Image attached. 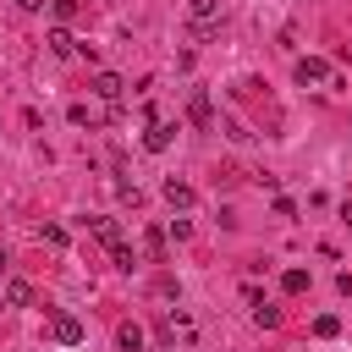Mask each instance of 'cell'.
Returning <instances> with one entry per match:
<instances>
[{"label":"cell","instance_id":"obj_1","mask_svg":"<svg viewBox=\"0 0 352 352\" xmlns=\"http://www.w3.org/2000/svg\"><path fill=\"white\" fill-rule=\"evenodd\" d=\"M297 82H302V88H319V82H330V60H319V55H302V60H297Z\"/></svg>","mask_w":352,"mask_h":352},{"label":"cell","instance_id":"obj_2","mask_svg":"<svg viewBox=\"0 0 352 352\" xmlns=\"http://www.w3.org/2000/svg\"><path fill=\"white\" fill-rule=\"evenodd\" d=\"M170 138H176V126H170V121H148L143 148H148V154H165V148H170Z\"/></svg>","mask_w":352,"mask_h":352},{"label":"cell","instance_id":"obj_3","mask_svg":"<svg viewBox=\"0 0 352 352\" xmlns=\"http://www.w3.org/2000/svg\"><path fill=\"white\" fill-rule=\"evenodd\" d=\"M50 336H55L60 346H77V341H82V324H77L72 314H55V324H50Z\"/></svg>","mask_w":352,"mask_h":352},{"label":"cell","instance_id":"obj_4","mask_svg":"<svg viewBox=\"0 0 352 352\" xmlns=\"http://www.w3.org/2000/svg\"><path fill=\"white\" fill-rule=\"evenodd\" d=\"M165 204H170V209H192V204H198V192H192L187 182H176V176H170V182H165Z\"/></svg>","mask_w":352,"mask_h":352},{"label":"cell","instance_id":"obj_5","mask_svg":"<svg viewBox=\"0 0 352 352\" xmlns=\"http://www.w3.org/2000/svg\"><path fill=\"white\" fill-rule=\"evenodd\" d=\"M94 94H99V99H110V104H116V99H121V94H126V82H121V77H116V72H99V77H94Z\"/></svg>","mask_w":352,"mask_h":352},{"label":"cell","instance_id":"obj_6","mask_svg":"<svg viewBox=\"0 0 352 352\" xmlns=\"http://www.w3.org/2000/svg\"><path fill=\"white\" fill-rule=\"evenodd\" d=\"M88 231H94L104 248H116V242H121V231H116V220H110V214H88Z\"/></svg>","mask_w":352,"mask_h":352},{"label":"cell","instance_id":"obj_7","mask_svg":"<svg viewBox=\"0 0 352 352\" xmlns=\"http://www.w3.org/2000/svg\"><path fill=\"white\" fill-rule=\"evenodd\" d=\"M0 302H6V308H28V302H33V286H28V280H6Z\"/></svg>","mask_w":352,"mask_h":352},{"label":"cell","instance_id":"obj_8","mask_svg":"<svg viewBox=\"0 0 352 352\" xmlns=\"http://www.w3.org/2000/svg\"><path fill=\"white\" fill-rule=\"evenodd\" d=\"M187 116H192L198 132H209V121H214V116H209V94H192V99H187Z\"/></svg>","mask_w":352,"mask_h":352},{"label":"cell","instance_id":"obj_9","mask_svg":"<svg viewBox=\"0 0 352 352\" xmlns=\"http://www.w3.org/2000/svg\"><path fill=\"white\" fill-rule=\"evenodd\" d=\"M116 346L121 352H143V324H121L116 330Z\"/></svg>","mask_w":352,"mask_h":352},{"label":"cell","instance_id":"obj_10","mask_svg":"<svg viewBox=\"0 0 352 352\" xmlns=\"http://www.w3.org/2000/svg\"><path fill=\"white\" fill-rule=\"evenodd\" d=\"M50 50H55V55H72L77 44H72V33H66V28H50Z\"/></svg>","mask_w":352,"mask_h":352},{"label":"cell","instance_id":"obj_11","mask_svg":"<svg viewBox=\"0 0 352 352\" xmlns=\"http://www.w3.org/2000/svg\"><path fill=\"white\" fill-rule=\"evenodd\" d=\"M280 286H286L292 297H297V292H308V270H286V275H280Z\"/></svg>","mask_w":352,"mask_h":352},{"label":"cell","instance_id":"obj_12","mask_svg":"<svg viewBox=\"0 0 352 352\" xmlns=\"http://www.w3.org/2000/svg\"><path fill=\"white\" fill-rule=\"evenodd\" d=\"M314 336H324V341L341 336V319H336V314H319V319H314Z\"/></svg>","mask_w":352,"mask_h":352},{"label":"cell","instance_id":"obj_13","mask_svg":"<svg viewBox=\"0 0 352 352\" xmlns=\"http://www.w3.org/2000/svg\"><path fill=\"white\" fill-rule=\"evenodd\" d=\"M253 319H258V324H264V330H275V324H280V308H275V302H264V308H258V314H253Z\"/></svg>","mask_w":352,"mask_h":352},{"label":"cell","instance_id":"obj_14","mask_svg":"<svg viewBox=\"0 0 352 352\" xmlns=\"http://www.w3.org/2000/svg\"><path fill=\"white\" fill-rule=\"evenodd\" d=\"M66 121H72V126H94V116H88V104H72V110H66Z\"/></svg>","mask_w":352,"mask_h":352},{"label":"cell","instance_id":"obj_15","mask_svg":"<svg viewBox=\"0 0 352 352\" xmlns=\"http://www.w3.org/2000/svg\"><path fill=\"white\" fill-rule=\"evenodd\" d=\"M38 236H44L50 248H66V231H60V226H38Z\"/></svg>","mask_w":352,"mask_h":352},{"label":"cell","instance_id":"obj_16","mask_svg":"<svg viewBox=\"0 0 352 352\" xmlns=\"http://www.w3.org/2000/svg\"><path fill=\"white\" fill-rule=\"evenodd\" d=\"M110 258H116V264H121V270H132V264H138V258H132V248H126V242H116V248H110Z\"/></svg>","mask_w":352,"mask_h":352},{"label":"cell","instance_id":"obj_17","mask_svg":"<svg viewBox=\"0 0 352 352\" xmlns=\"http://www.w3.org/2000/svg\"><path fill=\"white\" fill-rule=\"evenodd\" d=\"M50 6H55V16H60V22H72V16H77V0H50Z\"/></svg>","mask_w":352,"mask_h":352},{"label":"cell","instance_id":"obj_18","mask_svg":"<svg viewBox=\"0 0 352 352\" xmlns=\"http://www.w3.org/2000/svg\"><path fill=\"white\" fill-rule=\"evenodd\" d=\"M341 220H346V226H352V204H341Z\"/></svg>","mask_w":352,"mask_h":352},{"label":"cell","instance_id":"obj_19","mask_svg":"<svg viewBox=\"0 0 352 352\" xmlns=\"http://www.w3.org/2000/svg\"><path fill=\"white\" fill-rule=\"evenodd\" d=\"M6 264H11V258H6V253H0V275H6Z\"/></svg>","mask_w":352,"mask_h":352}]
</instances>
